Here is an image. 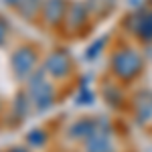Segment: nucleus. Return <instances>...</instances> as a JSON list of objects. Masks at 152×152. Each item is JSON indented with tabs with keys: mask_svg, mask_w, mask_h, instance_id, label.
I'll use <instances>...</instances> for the list:
<instances>
[{
	"mask_svg": "<svg viewBox=\"0 0 152 152\" xmlns=\"http://www.w3.org/2000/svg\"><path fill=\"white\" fill-rule=\"evenodd\" d=\"M110 69L112 75L116 77V81L120 83H130L134 79H138V75L144 69V57L136 47L130 45H122L112 53L110 59Z\"/></svg>",
	"mask_w": 152,
	"mask_h": 152,
	"instance_id": "f257e3e1",
	"label": "nucleus"
},
{
	"mask_svg": "<svg viewBox=\"0 0 152 152\" xmlns=\"http://www.w3.org/2000/svg\"><path fill=\"white\" fill-rule=\"evenodd\" d=\"M26 95L31 99V105L35 112H47L57 99V89L55 81L49 77L43 69L35 71L28 79H26Z\"/></svg>",
	"mask_w": 152,
	"mask_h": 152,
	"instance_id": "f03ea898",
	"label": "nucleus"
},
{
	"mask_svg": "<svg viewBox=\"0 0 152 152\" xmlns=\"http://www.w3.org/2000/svg\"><path fill=\"white\" fill-rule=\"evenodd\" d=\"M39 49L31 43L26 45H20V47L14 49V53L10 55V69L14 73V77L18 81H24L37 71V65H39Z\"/></svg>",
	"mask_w": 152,
	"mask_h": 152,
	"instance_id": "7ed1b4c3",
	"label": "nucleus"
},
{
	"mask_svg": "<svg viewBox=\"0 0 152 152\" xmlns=\"http://www.w3.org/2000/svg\"><path fill=\"white\" fill-rule=\"evenodd\" d=\"M43 71L53 81H63V79L69 77L71 71H73V59H71V55L65 49H53L45 57Z\"/></svg>",
	"mask_w": 152,
	"mask_h": 152,
	"instance_id": "20e7f679",
	"label": "nucleus"
},
{
	"mask_svg": "<svg viewBox=\"0 0 152 152\" xmlns=\"http://www.w3.org/2000/svg\"><path fill=\"white\" fill-rule=\"evenodd\" d=\"M83 152H116V142L112 136V130L102 126V120H97L95 132L83 142Z\"/></svg>",
	"mask_w": 152,
	"mask_h": 152,
	"instance_id": "39448f33",
	"label": "nucleus"
},
{
	"mask_svg": "<svg viewBox=\"0 0 152 152\" xmlns=\"http://www.w3.org/2000/svg\"><path fill=\"white\" fill-rule=\"evenodd\" d=\"M67 8H69V2L67 0H45L39 16H41L43 24H47L49 28H57L65 20Z\"/></svg>",
	"mask_w": 152,
	"mask_h": 152,
	"instance_id": "423d86ee",
	"label": "nucleus"
},
{
	"mask_svg": "<svg viewBox=\"0 0 152 152\" xmlns=\"http://www.w3.org/2000/svg\"><path fill=\"white\" fill-rule=\"evenodd\" d=\"M132 112H134V120L138 124H142V126L152 124V91L150 89H142L134 95Z\"/></svg>",
	"mask_w": 152,
	"mask_h": 152,
	"instance_id": "0eeeda50",
	"label": "nucleus"
},
{
	"mask_svg": "<svg viewBox=\"0 0 152 152\" xmlns=\"http://www.w3.org/2000/svg\"><path fill=\"white\" fill-rule=\"evenodd\" d=\"M89 16H91V10H89V6L85 2H71L69 8H67V14H65L63 24L69 26V33L81 31V28H85Z\"/></svg>",
	"mask_w": 152,
	"mask_h": 152,
	"instance_id": "6e6552de",
	"label": "nucleus"
},
{
	"mask_svg": "<svg viewBox=\"0 0 152 152\" xmlns=\"http://www.w3.org/2000/svg\"><path fill=\"white\" fill-rule=\"evenodd\" d=\"M97 128V120L95 118H81V120H75L73 124L67 130V136L71 140H77V142H85Z\"/></svg>",
	"mask_w": 152,
	"mask_h": 152,
	"instance_id": "1a4fd4ad",
	"label": "nucleus"
},
{
	"mask_svg": "<svg viewBox=\"0 0 152 152\" xmlns=\"http://www.w3.org/2000/svg\"><path fill=\"white\" fill-rule=\"evenodd\" d=\"M31 110H33V105H31V99H28L26 91H18L16 97H14V102H12V105H10V114L14 118V122L26 120V116L31 114Z\"/></svg>",
	"mask_w": 152,
	"mask_h": 152,
	"instance_id": "9d476101",
	"label": "nucleus"
},
{
	"mask_svg": "<svg viewBox=\"0 0 152 152\" xmlns=\"http://www.w3.org/2000/svg\"><path fill=\"white\" fill-rule=\"evenodd\" d=\"M43 2L45 0H20L18 6H16V12L26 20H33L39 16V12L43 8Z\"/></svg>",
	"mask_w": 152,
	"mask_h": 152,
	"instance_id": "9b49d317",
	"label": "nucleus"
},
{
	"mask_svg": "<svg viewBox=\"0 0 152 152\" xmlns=\"http://www.w3.org/2000/svg\"><path fill=\"white\" fill-rule=\"evenodd\" d=\"M24 142H26V146H31V148H43V146H47V142H49L47 130H43V128L31 130V132L26 134Z\"/></svg>",
	"mask_w": 152,
	"mask_h": 152,
	"instance_id": "f8f14e48",
	"label": "nucleus"
},
{
	"mask_svg": "<svg viewBox=\"0 0 152 152\" xmlns=\"http://www.w3.org/2000/svg\"><path fill=\"white\" fill-rule=\"evenodd\" d=\"M85 4L89 6V10L94 12V14H105V12L112 8L114 0H87Z\"/></svg>",
	"mask_w": 152,
	"mask_h": 152,
	"instance_id": "ddd939ff",
	"label": "nucleus"
},
{
	"mask_svg": "<svg viewBox=\"0 0 152 152\" xmlns=\"http://www.w3.org/2000/svg\"><path fill=\"white\" fill-rule=\"evenodd\" d=\"M6 37H8V23L0 18V45L6 41Z\"/></svg>",
	"mask_w": 152,
	"mask_h": 152,
	"instance_id": "4468645a",
	"label": "nucleus"
},
{
	"mask_svg": "<svg viewBox=\"0 0 152 152\" xmlns=\"http://www.w3.org/2000/svg\"><path fill=\"white\" fill-rule=\"evenodd\" d=\"M0 2H2V4H6L8 8H14V10H16V6H18V2H20V0H0Z\"/></svg>",
	"mask_w": 152,
	"mask_h": 152,
	"instance_id": "2eb2a0df",
	"label": "nucleus"
},
{
	"mask_svg": "<svg viewBox=\"0 0 152 152\" xmlns=\"http://www.w3.org/2000/svg\"><path fill=\"white\" fill-rule=\"evenodd\" d=\"M6 152H31L26 146H12V148H8Z\"/></svg>",
	"mask_w": 152,
	"mask_h": 152,
	"instance_id": "dca6fc26",
	"label": "nucleus"
},
{
	"mask_svg": "<svg viewBox=\"0 0 152 152\" xmlns=\"http://www.w3.org/2000/svg\"><path fill=\"white\" fill-rule=\"evenodd\" d=\"M148 14H150V23H152V10H148Z\"/></svg>",
	"mask_w": 152,
	"mask_h": 152,
	"instance_id": "f3484780",
	"label": "nucleus"
},
{
	"mask_svg": "<svg viewBox=\"0 0 152 152\" xmlns=\"http://www.w3.org/2000/svg\"><path fill=\"white\" fill-rule=\"evenodd\" d=\"M0 114H2V102H0Z\"/></svg>",
	"mask_w": 152,
	"mask_h": 152,
	"instance_id": "a211bd4d",
	"label": "nucleus"
},
{
	"mask_svg": "<svg viewBox=\"0 0 152 152\" xmlns=\"http://www.w3.org/2000/svg\"><path fill=\"white\" fill-rule=\"evenodd\" d=\"M2 152H6V150H2Z\"/></svg>",
	"mask_w": 152,
	"mask_h": 152,
	"instance_id": "6ab92c4d",
	"label": "nucleus"
}]
</instances>
